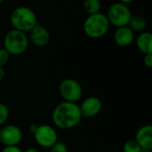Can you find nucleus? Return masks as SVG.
I'll return each mask as SVG.
<instances>
[{
  "instance_id": "1",
  "label": "nucleus",
  "mask_w": 152,
  "mask_h": 152,
  "mask_svg": "<svg viewBox=\"0 0 152 152\" xmlns=\"http://www.w3.org/2000/svg\"><path fill=\"white\" fill-rule=\"evenodd\" d=\"M82 116L77 103L61 102L53 110L52 120L54 126L62 130L76 127L81 122Z\"/></svg>"
},
{
  "instance_id": "23",
  "label": "nucleus",
  "mask_w": 152,
  "mask_h": 152,
  "mask_svg": "<svg viewBox=\"0 0 152 152\" xmlns=\"http://www.w3.org/2000/svg\"><path fill=\"white\" fill-rule=\"evenodd\" d=\"M23 152H39V151L37 148L34 147H29L28 149H26L25 151H23Z\"/></svg>"
},
{
  "instance_id": "18",
  "label": "nucleus",
  "mask_w": 152,
  "mask_h": 152,
  "mask_svg": "<svg viewBox=\"0 0 152 152\" xmlns=\"http://www.w3.org/2000/svg\"><path fill=\"white\" fill-rule=\"evenodd\" d=\"M50 152H69L67 144L62 141H57L51 148Z\"/></svg>"
},
{
  "instance_id": "14",
  "label": "nucleus",
  "mask_w": 152,
  "mask_h": 152,
  "mask_svg": "<svg viewBox=\"0 0 152 152\" xmlns=\"http://www.w3.org/2000/svg\"><path fill=\"white\" fill-rule=\"evenodd\" d=\"M146 26H147V20L144 17L141 15L132 16L128 22V27L133 31H142L145 29Z\"/></svg>"
},
{
  "instance_id": "21",
  "label": "nucleus",
  "mask_w": 152,
  "mask_h": 152,
  "mask_svg": "<svg viewBox=\"0 0 152 152\" xmlns=\"http://www.w3.org/2000/svg\"><path fill=\"white\" fill-rule=\"evenodd\" d=\"M2 152H23V151L18 146H4Z\"/></svg>"
},
{
  "instance_id": "22",
  "label": "nucleus",
  "mask_w": 152,
  "mask_h": 152,
  "mask_svg": "<svg viewBox=\"0 0 152 152\" xmlns=\"http://www.w3.org/2000/svg\"><path fill=\"white\" fill-rule=\"evenodd\" d=\"M37 126H38V125H37V124H35V123L30 124V125L28 126V131H29L31 134H34L35 131H36L37 128Z\"/></svg>"
},
{
  "instance_id": "6",
  "label": "nucleus",
  "mask_w": 152,
  "mask_h": 152,
  "mask_svg": "<svg viewBox=\"0 0 152 152\" xmlns=\"http://www.w3.org/2000/svg\"><path fill=\"white\" fill-rule=\"evenodd\" d=\"M59 93L64 102L77 103L83 96V88L77 80L73 78H66L61 82Z\"/></svg>"
},
{
  "instance_id": "3",
  "label": "nucleus",
  "mask_w": 152,
  "mask_h": 152,
  "mask_svg": "<svg viewBox=\"0 0 152 152\" xmlns=\"http://www.w3.org/2000/svg\"><path fill=\"white\" fill-rule=\"evenodd\" d=\"M110 22L106 15L97 12L88 15L84 22V31L91 38L102 37L108 32Z\"/></svg>"
},
{
  "instance_id": "19",
  "label": "nucleus",
  "mask_w": 152,
  "mask_h": 152,
  "mask_svg": "<svg viewBox=\"0 0 152 152\" xmlns=\"http://www.w3.org/2000/svg\"><path fill=\"white\" fill-rule=\"evenodd\" d=\"M10 53L4 49L0 48V67H4L9 61Z\"/></svg>"
},
{
  "instance_id": "16",
  "label": "nucleus",
  "mask_w": 152,
  "mask_h": 152,
  "mask_svg": "<svg viewBox=\"0 0 152 152\" xmlns=\"http://www.w3.org/2000/svg\"><path fill=\"white\" fill-rule=\"evenodd\" d=\"M142 148L135 140L127 141L123 146V152H140Z\"/></svg>"
},
{
  "instance_id": "15",
  "label": "nucleus",
  "mask_w": 152,
  "mask_h": 152,
  "mask_svg": "<svg viewBox=\"0 0 152 152\" xmlns=\"http://www.w3.org/2000/svg\"><path fill=\"white\" fill-rule=\"evenodd\" d=\"M84 9L89 15L100 12L101 2L100 0H84Z\"/></svg>"
},
{
  "instance_id": "9",
  "label": "nucleus",
  "mask_w": 152,
  "mask_h": 152,
  "mask_svg": "<svg viewBox=\"0 0 152 152\" xmlns=\"http://www.w3.org/2000/svg\"><path fill=\"white\" fill-rule=\"evenodd\" d=\"M78 106L82 118H92L100 113L102 108V102L96 96H89L83 100Z\"/></svg>"
},
{
  "instance_id": "13",
  "label": "nucleus",
  "mask_w": 152,
  "mask_h": 152,
  "mask_svg": "<svg viewBox=\"0 0 152 152\" xmlns=\"http://www.w3.org/2000/svg\"><path fill=\"white\" fill-rule=\"evenodd\" d=\"M137 48L143 54L152 53V35L150 32L142 33L136 39Z\"/></svg>"
},
{
  "instance_id": "27",
  "label": "nucleus",
  "mask_w": 152,
  "mask_h": 152,
  "mask_svg": "<svg viewBox=\"0 0 152 152\" xmlns=\"http://www.w3.org/2000/svg\"><path fill=\"white\" fill-rule=\"evenodd\" d=\"M4 0H0V4H2V3L4 2Z\"/></svg>"
},
{
  "instance_id": "11",
  "label": "nucleus",
  "mask_w": 152,
  "mask_h": 152,
  "mask_svg": "<svg viewBox=\"0 0 152 152\" xmlns=\"http://www.w3.org/2000/svg\"><path fill=\"white\" fill-rule=\"evenodd\" d=\"M134 31L128 26L118 28L114 34L115 43L121 47L129 46L134 42Z\"/></svg>"
},
{
  "instance_id": "8",
  "label": "nucleus",
  "mask_w": 152,
  "mask_h": 152,
  "mask_svg": "<svg viewBox=\"0 0 152 152\" xmlns=\"http://www.w3.org/2000/svg\"><path fill=\"white\" fill-rule=\"evenodd\" d=\"M22 136L21 129L15 125H6L1 127L0 142L4 146H18Z\"/></svg>"
},
{
  "instance_id": "10",
  "label": "nucleus",
  "mask_w": 152,
  "mask_h": 152,
  "mask_svg": "<svg viewBox=\"0 0 152 152\" xmlns=\"http://www.w3.org/2000/svg\"><path fill=\"white\" fill-rule=\"evenodd\" d=\"M29 38L36 46L43 47V46H45L49 43L50 33L45 27L37 24L30 30Z\"/></svg>"
},
{
  "instance_id": "25",
  "label": "nucleus",
  "mask_w": 152,
  "mask_h": 152,
  "mask_svg": "<svg viewBox=\"0 0 152 152\" xmlns=\"http://www.w3.org/2000/svg\"><path fill=\"white\" fill-rule=\"evenodd\" d=\"M134 0H119V2L120 3H122V4H130V3H132Z\"/></svg>"
},
{
  "instance_id": "17",
  "label": "nucleus",
  "mask_w": 152,
  "mask_h": 152,
  "mask_svg": "<svg viewBox=\"0 0 152 152\" xmlns=\"http://www.w3.org/2000/svg\"><path fill=\"white\" fill-rule=\"evenodd\" d=\"M9 114L10 112L8 107L3 102H0V126L6 123L9 118Z\"/></svg>"
},
{
  "instance_id": "5",
  "label": "nucleus",
  "mask_w": 152,
  "mask_h": 152,
  "mask_svg": "<svg viewBox=\"0 0 152 152\" xmlns=\"http://www.w3.org/2000/svg\"><path fill=\"white\" fill-rule=\"evenodd\" d=\"M132 17V12L126 4L120 2L111 4L108 10L107 18L112 25L120 28L127 26Z\"/></svg>"
},
{
  "instance_id": "4",
  "label": "nucleus",
  "mask_w": 152,
  "mask_h": 152,
  "mask_svg": "<svg viewBox=\"0 0 152 152\" xmlns=\"http://www.w3.org/2000/svg\"><path fill=\"white\" fill-rule=\"evenodd\" d=\"M28 39L25 32L12 29L4 37V48L10 53V55H20L22 54L28 48Z\"/></svg>"
},
{
  "instance_id": "20",
  "label": "nucleus",
  "mask_w": 152,
  "mask_h": 152,
  "mask_svg": "<svg viewBox=\"0 0 152 152\" xmlns=\"http://www.w3.org/2000/svg\"><path fill=\"white\" fill-rule=\"evenodd\" d=\"M143 63L144 65L151 69L152 67V53H148V54H144L143 57Z\"/></svg>"
},
{
  "instance_id": "26",
  "label": "nucleus",
  "mask_w": 152,
  "mask_h": 152,
  "mask_svg": "<svg viewBox=\"0 0 152 152\" xmlns=\"http://www.w3.org/2000/svg\"><path fill=\"white\" fill-rule=\"evenodd\" d=\"M140 152H152V150H147V149H142Z\"/></svg>"
},
{
  "instance_id": "28",
  "label": "nucleus",
  "mask_w": 152,
  "mask_h": 152,
  "mask_svg": "<svg viewBox=\"0 0 152 152\" xmlns=\"http://www.w3.org/2000/svg\"><path fill=\"white\" fill-rule=\"evenodd\" d=\"M0 133H1V126H0Z\"/></svg>"
},
{
  "instance_id": "12",
  "label": "nucleus",
  "mask_w": 152,
  "mask_h": 152,
  "mask_svg": "<svg viewBox=\"0 0 152 152\" xmlns=\"http://www.w3.org/2000/svg\"><path fill=\"white\" fill-rule=\"evenodd\" d=\"M142 149L152 150V126L145 125L138 129L134 139Z\"/></svg>"
},
{
  "instance_id": "7",
  "label": "nucleus",
  "mask_w": 152,
  "mask_h": 152,
  "mask_svg": "<svg viewBox=\"0 0 152 152\" xmlns=\"http://www.w3.org/2000/svg\"><path fill=\"white\" fill-rule=\"evenodd\" d=\"M33 135L37 144L44 149H50L58 141V134L55 128L46 124L38 125Z\"/></svg>"
},
{
  "instance_id": "2",
  "label": "nucleus",
  "mask_w": 152,
  "mask_h": 152,
  "mask_svg": "<svg viewBox=\"0 0 152 152\" xmlns=\"http://www.w3.org/2000/svg\"><path fill=\"white\" fill-rule=\"evenodd\" d=\"M10 21L14 29L22 32L30 31L37 25V15L30 8L20 6L11 13Z\"/></svg>"
},
{
  "instance_id": "24",
  "label": "nucleus",
  "mask_w": 152,
  "mask_h": 152,
  "mask_svg": "<svg viewBox=\"0 0 152 152\" xmlns=\"http://www.w3.org/2000/svg\"><path fill=\"white\" fill-rule=\"evenodd\" d=\"M4 75H5V72H4V69L3 67H0V81L4 77Z\"/></svg>"
}]
</instances>
